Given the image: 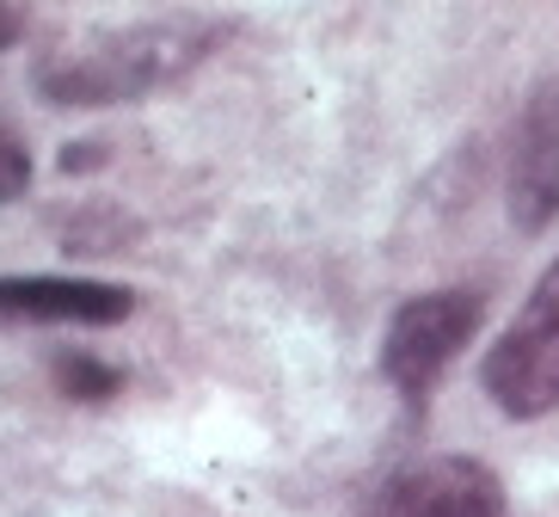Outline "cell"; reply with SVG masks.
I'll use <instances>...</instances> for the list:
<instances>
[{
  "label": "cell",
  "instance_id": "obj_1",
  "mask_svg": "<svg viewBox=\"0 0 559 517\" xmlns=\"http://www.w3.org/2000/svg\"><path fill=\"white\" fill-rule=\"evenodd\" d=\"M215 44H222V25L215 19H154V25H130V32L99 37V44L44 56L37 62V93L50 105H74V111L130 105L142 93H154V86L185 81Z\"/></svg>",
  "mask_w": 559,
  "mask_h": 517
},
{
  "label": "cell",
  "instance_id": "obj_2",
  "mask_svg": "<svg viewBox=\"0 0 559 517\" xmlns=\"http://www.w3.org/2000/svg\"><path fill=\"white\" fill-rule=\"evenodd\" d=\"M479 383H486L498 413L510 419H542L559 407V259L535 278L516 320L486 351Z\"/></svg>",
  "mask_w": 559,
  "mask_h": 517
},
{
  "label": "cell",
  "instance_id": "obj_3",
  "mask_svg": "<svg viewBox=\"0 0 559 517\" xmlns=\"http://www.w3.org/2000/svg\"><path fill=\"white\" fill-rule=\"evenodd\" d=\"M486 296L479 290H425L394 308L388 333H381V376L394 383L400 401H425L443 383V369L461 357V345L479 333Z\"/></svg>",
  "mask_w": 559,
  "mask_h": 517
},
{
  "label": "cell",
  "instance_id": "obj_4",
  "mask_svg": "<svg viewBox=\"0 0 559 517\" xmlns=\"http://www.w3.org/2000/svg\"><path fill=\"white\" fill-rule=\"evenodd\" d=\"M504 203L523 234H547L559 222V74L528 86L523 111H516Z\"/></svg>",
  "mask_w": 559,
  "mask_h": 517
},
{
  "label": "cell",
  "instance_id": "obj_5",
  "mask_svg": "<svg viewBox=\"0 0 559 517\" xmlns=\"http://www.w3.org/2000/svg\"><path fill=\"white\" fill-rule=\"evenodd\" d=\"M381 517H510V500L479 456H430L388 486Z\"/></svg>",
  "mask_w": 559,
  "mask_h": 517
},
{
  "label": "cell",
  "instance_id": "obj_6",
  "mask_svg": "<svg viewBox=\"0 0 559 517\" xmlns=\"http://www.w3.org/2000/svg\"><path fill=\"white\" fill-rule=\"evenodd\" d=\"M135 315V290L105 278H0V320H37V327H117Z\"/></svg>",
  "mask_w": 559,
  "mask_h": 517
},
{
  "label": "cell",
  "instance_id": "obj_7",
  "mask_svg": "<svg viewBox=\"0 0 559 517\" xmlns=\"http://www.w3.org/2000/svg\"><path fill=\"white\" fill-rule=\"evenodd\" d=\"M50 383L62 388L68 401H111V395H123V376L105 357H93V351H56Z\"/></svg>",
  "mask_w": 559,
  "mask_h": 517
},
{
  "label": "cell",
  "instance_id": "obj_8",
  "mask_svg": "<svg viewBox=\"0 0 559 517\" xmlns=\"http://www.w3.org/2000/svg\"><path fill=\"white\" fill-rule=\"evenodd\" d=\"M25 185H32V161H25V149H19V142H7V136H0V203L25 198Z\"/></svg>",
  "mask_w": 559,
  "mask_h": 517
},
{
  "label": "cell",
  "instance_id": "obj_9",
  "mask_svg": "<svg viewBox=\"0 0 559 517\" xmlns=\"http://www.w3.org/2000/svg\"><path fill=\"white\" fill-rule=\"evenodd\" d=\"M19 37H25V13H19L13 0H0V50H13Z\"/></svg>",
  "mask_w": 559,
  "mask_h": 517
}]
</instances>
